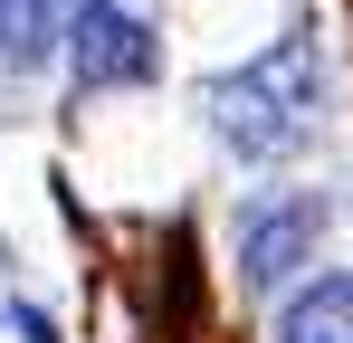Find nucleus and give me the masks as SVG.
<instances>
[{
	"label": "nucleus",
	"mask_w": 353,
	"mask_h": 343,
	"mask_svg": "<svg viewBox=\"0 0 353 343\" xmlns=\"http://www.w3.org/2000/svg\"><path fill=\"white\" fill-rule=\"evenodd\" d=\"M201 114H210V134L230 143L239 163H296L325 134V57H315V39H277L248 67L210 76Z\"/></svg>",
	"instance_id": "nucleus-1"
},
{
	"label": "nucleus",
	"mask_w": 353,
	"mask_h": 343,
	"mask_svg": "<svg viewBox=\"0 0 353 343\" xmlns=\"http://www.w3.org/2000/svg\"><path fill=\"white\" fill-rule=\"evenodd\" d=\"M325 200L315 191H277V200H248L239 210V277L248 286H277L296 267H315V238H325Z\"/></svg>",
	"instance_id": "nucleus-2"
},
{
	"label": "nucleus",
	"mask_w": 353,
	"mask_h": 343,
	"mask_svg": "<svg viewBox=\"0 0 353 343\" xmlns=\"http://www.w3.org/2000/svg\"><path fill=\"white\" fill-rule=\"evenodd\" d=\"M67 67H77V86H143L153 76V29L134 10H115V0H77Z\"/></svg>",
	"instance_id": "nucleus-3"
},
{
	"label": "nucleus",
	"mask_w": 353,
	"mask_h": 343,
	"mask_svg": "<svg viewBox=\"0 0 353 343\" xmlns=\"http://www.w3.org/2000/svg\"><path fill=\"white\" fill-rule=\"evenodd\" d=\"M77 0H0V67H39L48 48H67Z\"/></svg>",
	"instance_id": "nucleus-4"
},
{
	"label": "nucleus",
	"mask_w": 353,
	"mask_h": 343,
	"mask_svg": "<svg viewBox=\"0 0 353 343\" xmlns=\"http://www.w3.org/2000/svg\"><path fill=\"white\" fill-rule=\"evenodd\" d=\"M277 343H353V277H315L277 315Z\"/></svg>",
	"instance_id": "nucleus-5"
},
{
	"label": "nucleus",
	"mask_w": 353,
	"mask_h": 343,
	"mask_svg": "<svg viewBox=\"0 0 353 343\" xmlns=\"http://www.w3.org/2000/svg\"><path fill=\"white\" fill-rule=\"evenodd\" d=\"M0 343H48V324H39L29 305H0Z\"/></svg>",
	"instance_id": "nucleus-6"
}]
</instances>
